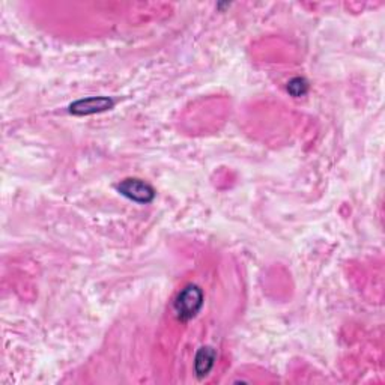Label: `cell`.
Returning <instances> with one entry per match:
<instances>
[{"instance_id":"5b68a950","label":"cell","mask_w":385,"mask_h":385,"mask_svg":"<svg viewBox=\"0 0 385 385\" xmlns=\"http://www.w3.org/2000/svg\"><path fill=\"white\" fill-rule=\"evenodd\" d=\"M307 90H309V83H307V80L302 78V77H295L288 83V92L295 98L304 97Z\"/></svg>"},{"instance_id":"6da1fadb","label":"cell","mask_w":385,"mask_h":385,"mask_svg":"<svg viewBox=\"0 0 385 385\" xmlns=\"http://www.w3.org/2000/svg\"><path fill=\"white\" fill-rule=\"evenodd\" d=\"M203 306V292L199 286L189 285L178 294L173 302V310L181 321H190Z\"/></svg>"},{"instance_id":"277c9868","label":"cell","mask_w":385,"mask_h":385,"mask_svg":"<svg viewBox=\"0 0 385 385\" xmlns=\"http://www.w3.org/2000/svg\"><path fill=\"white\" fill-rule=\"evenodd\" d=\"M215 358H217V353H215L214 348H211V346L201 348L194 358L196 375L199 378L206 377L208 373L213 370V367L215 365Z\"/></svg>"},{"instance_id":"3957f363","label":"cell","mask_w":385,"mask_h":385,"mask_svg":"<svg viewBox=\"0 0 385 385\" xmlns=\"http://www.w3.org/2000/svg\"><path fill=\"white\" fill-rule=\"evenodd\" d=\"M113 100L107 97H90L85 100H78L69 106V112L77 116L93 114L100 112H106L113 107Z\"/></svg>"},{"instance_id":"7a4b0ae2","label":"cell","mask_w":385,"mask_h":385,"mask_svg":"<svg viewBox=\"0 0 385 385\" xmlns=\"http://www.w3.org/2000/svg\"><path fill=\"white\" fill-rule=\"evenodd\" d=\"M118 191L125 196L126 199H130L136 203H150L155 197V190L148 182L137 179V178H128L121 181L118 185Z\"/></svg>"}]
</instances>
